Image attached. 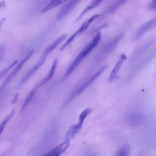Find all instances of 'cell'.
I'll use <instances>...</instances> for the list:
<instances>
[{"label":"cell","mask_w":156,"mask_h":156,"mask_svg":"<svg viewBox=\"0 0 156 156\" xmlns=\"http://www.w3.org/2000/svg\"><path fill=\"white\" fill-rule=\"evenodd\" d=\"M124 36L123 34H121L111 40L107 41L98 51L94 56L91 62V68H94L103 62L105 58L116 48L118 43L120 42Z\"/></svg>","instance_id":"1"},{"label":"cell","mask_w":156,"mask_h":156,"mask_svg":"<svg viewBox=\"0 0 156 156\" xmlns=\"http://www.w3.org/2000/svg\"><path fill=\"white\" fill-rule=\"evenodd\" d=\"M101 34L100 33V32H98L93 38L92 40L82 49V51L79 54V55L76 57L74 61L68 68L65 74V77L70 75L78 67V66L80 64L84 58L87 57L93 50V49L97 46L101 40Z\"/></svg>","instance_id":"2"},{"label":"cell","mask_w":156,"mask_h":156,"mask_svg":"<svg viewBox=\"0 0 156 156\" xmlns=\"http://www.w3.org/2000/svg\"><path fill=\"white\" fill-rule=\"evenodd\" d=\"M92 112H93V109L90 107H88L84 109L79 114L78 122L76 124L71 126L69 128L65 135V140H70L73 139L81 130L83 127V124L85 119Z\"/></svg>","instance_id":"3"},{"label":"cell","mask_w":156,"mask_h":156,"mask_svg":"<svg viewBox=\"0 0 156 156\" xmlns=\"http://www.w3.org/2000/svg\"><path fill=\"white\" fill-rule=\"evenodd\" d=\"M100 17V14H96L91 16L90 18H88L87 20H85L82 25L78 28V29L74 32L72 35L66 40V41L62 45L61 47L60 51H63L66 47H67L69 44H70L73 41H74L79 35H80L82 34H83L84 32L86 31V30L88 28V27L90 26V24L96 19H98Z\"/></svg>","instance_id":"4"},{"label":"cell","mask_w":156,"mask_h":156,"mask_svg":"<svg viewBox=\"0 0 156 156\" xmlns=\"http://www.w3.org/2000/svg\"><path fill=\"white\" fill-rule=\"evenodd\" d=\"M107 67V65H104L102 67H101L99 69H98L97 71L95 72V73H94L85 82H84L81 85H80L77 88V90L76 91H74L71 94V95H70V96L68 98L67 101L68 102H70L74 98H75L77 96L80 94L85 90H86L87 88V87L88 86H90L93 82H94L99 77V76H101L102 74V73L105 70Z\"/></svg>","instance_id":"5"},{"label":"cell","mask_w":156,"mask_h":156,"mask_svg":"<svg viewBox=\"0 0 156 156\" xmlns=\"http://www.w3.org/2000/svg\"><path fill=\"white\" fill-rule=\"evenodd\" d=\"M33 51L29 52L26 56L23 58L21 61L16 64V66L13 68V70L9 73V74L7 76V77L5 79V80L2 82V83L0 85V93L2 92V91L9 84V83L12 81L13 78L17 74V73L19 72V71L21 69V68L23 66V65L26 63V62L31 57L32 55Z\"/></svg>","instance_id":"6"},{"label":"cell","mask_w":156,"mask_h":156,"mask_svg":"<svg viewBox=\"0 0 156 156\" xmlns=\"http://www.w3.org/2000/svg\"><path fill=\"white\" fill-rule=\"evenodd\" d=\"M155 27H156V16L154 18L146 22L137 29L132 38L133 42L138 41L147 32L154 29Z\"/></svg>","instance_id":"7"},{"label":"cell","mask_w":156,"mask_h":156,"mask_svg":"<svg viewBox=\"0 0 156 156\" xmlns=\"http://www.w3.org/2000/svg\"><path fill=\"white\" fill-rule=\"evenodd\" d=\"M156 55V48L152 50V51L144 58L143 59V60H142L132 71L131 73L129 74V76H127L126 81V82H129L133 78V77H135V76L138 73L140 72L143 68H144L151 60L152 59L155 57V55Z\"/></svg>","instance_id":"8"},{"label":"cell","mask_w":156,"mask_h":156,"mask_svg":"<svg viewBox=\"0 0 156 156\" xmlns=\"http://www.w3.org/2000/svg\"><path fill=\"white\" fill-rule=\"evenodd\" d=\"M125 120L129 126L137 127L141 126L144 122V116L140 112H133L126 116Z\"/></svg>","instance_id":"9"},{"label":"cell","mask_w":156,"mask_h":156,"mask_svg":"<svg viewBox=\"0 0 156 156\" xmlns=\"http://www.w3.org/2000/svg\"><path fill=\"white\" fill-rule=\"evenodd\" d=\"M80 0H69L58 11L56 17L57 20H61L70 13L76 7Z\"/></svg>","instance_id":"10"},{"label":"cell","mask_w":156,"mask_h":156,"mask_svg":"<svg viewBox=\"0 0 156 156\" xmlns=\"http://www.w3.org/2000/svg\"><path fill=\"white\" fill-rule=\"evenodd\" d=\"M47 55L43 54L41 55V56L40 57V58L38 59V60L36 62V63L30 68V69L27 72V73L23 76V77L22 78V79L20 81V83H19L18 86H21L23 84H24L25 82H26L29 78L32 76V74L36 71H37L42 65L44 63L46 59Z\"/></svg>","instance_id":"11"},{"label":"cell","mask_w":156,"mask_h":156,"mask_svg":"<svg viewBox=\"0 0 156 156\" xmlns=\"http://www.w3.org/2000/svg\"><path fill=\"white\" fill-rule=\"evenodd\" d=\"M126 59H127L126 55L124 54H122L121 55V56L119 57V59L118 60V61L116 62V63H115V66H113V68L109 75L108 79V83L112 82L116 78L118 74L119 70L121 69V68L122 67L124 62L126 60Z\"/></svg>","instance_id":"12"},{"label":"cell","mask_w":156,"mask_h":156,"mask_svg":"<svg viewBox=\"0 0 156 156\" xmlns=\"http://www.w3.org/2000/svg\"><path fill=\"white\" fill-rule=\"evenodd\" d=\"M156 42V37L154 38L153 39L149 41H147L146 43L144 44V45L141 46L140 48H138L135 53H133L130 59V62L133 63L135 60H136L138 57H140L141 55H142L143 54H144Z\"/></svg>","instance_id":"13"},{"label":"cell","mask_w":156,"mask_h":156,"mask_svg":"<svg viewBox=\"0 0 156 156\" xmlns=\"http://www.w3.org/2000/svg\"><path fill=\"white\" fill-rule=\"evenodd\" d=\"M69 140H65L64 141H63L60 144L55 146L54 148L51 149L50 151H49L46 155L49 156H58L64 153L67 149L69 147Z\"/></svg>","instance_id":"14"},{"label":"cell","mask_w":156,"mask_h":156,"mask_svg":"<svg viewBox=\"0 0 156 156\" xmlns=\"http://www.w3.org/2000/svg\"><path fill=\"white\" fill-rule=\"evenodd\" d=\"M68 37V35L66 34H63L58 37H57L56 39H55L53 41H52L45 49L43 53L44 54L46 55L47 56L51 53L61 43H62Z\"/></svg>","instance_id":"15"},{"label":"cell","mask_w":156,"mask_h":156,"mask_svg":"<svg viewBox=\"0 0 156 156\" xmlns=\"http://www.w3.org/2000/svg\"><path fill=\"white\" fill-rule=\"evenodd\" d=\"M127 1L128 0H116L112 5L107 7L102 12V13L101 15H100V17L99 18L101 20V19L105 18V16H107V15L113 13L114 12H115L117 9H118L121 5H122Z\"/></svg>","instance_id":"16"},{"label":"cell","mask_w":156,"mask_h":156,"mask_svg":"<svg viewBox=\"0 0 156 156\" xmlns=\"http://www.w3.org/2000/svg\"><path fill=\"white\" fill-rule=\"evenodd\" d=\"M57 64H58V59H57V58H55L52 64V66H51L49 72L40 81L37 82L40 87L41 86H43L44 84H45L46 83H47L48 82H49L52 78V77L54 75V73L55 72V70L57 69Z\"/></svg>","instance_id":"17"},{"label":"cell","mask_w":156,"mask_h":156,"mask_svg":"<svg viewBox=\"0 0 156 156\" xmlns=\"http://www.w3.org/2000/svg\"><path fill=\"white\" fill-rule=\"evenodd\" d=\"M104 0H93L82 11V12L79 14V15L78 16L77 20H76V21L81 20L85 15V14H87L90 10L97 7L98 5H99Z\"/></svg>","instance_id":"18"},{"label":"cell","mask_w":156,"mask_h":156,"mask_svg":"<svg viewBox=\"0 0 156 156\" xmlns=\"http://www.w3.org/2000/svg\"><path fill=\"white\" fill-rule=\"evenodd\" d=\"M68 0H51L45 7H44L41 10V13L47 12L59 5L63 4L64 2L68 1Z\"/></svg>","instance_id":"19"},{"label":"cell","mask_w":156,"mask_h":156,"mask_svg":"<svg viewBox=\"0 0 156 156\" xmlns=\"http://www.w3.org/2000/svg\"><path fill=\"white\" fill-rule=\"evenodd\" d=\"M15 114V110H12L5 117V118L1 121V122L0 123V136L1 135V134L2 133L4 129L5 128L7 123L9 122V121L12 119V118L14 116V115Z\"/></svg>","instance_id":"20"},{"label":"cell","mask_w":156,"mask_h":156,"mask_svg":"<svg viewBox=\"0 0 156 156\" xmlns=\"http://www.w3.org/2000/svg\"><path fill=\"white\" fill-rule=\"evenodd\" d=\"M129 152H130V146L128 144H124L119 147V149L117 151V153L116 154V155L126 156L129 154Z\"/></svg>","instance_id":"21"},{"label":"cell","mask_w":156,"mask_h":156,"mask_svg":"<svg viewBox=\"0 0 156 156\" xmlns=\"http://www.w3.org/2000/svg\"><path fill=\"white\" fill-rule=\"evenodd\" d=\"M18 63V60H15L14 61H13L11 63H10V65H9L7 67L4 68L3 69H2L0 71V80L4 77L5 76V75L10 71V69L13 68V67L15 66V65H16Z\"/></svg>","instance_id":"22"},{"label":"cell","mask_w":156,"mask_h":156,"mask_svg":"<svg viewBox=\"0 0 156 156\" xmlns=\"http://www.w3.org/2000/svg\"><path fill=\"white\" fill-rule=\"evenodd\" d=\"M149 8L151 9H156V0H152L149 5Z\"/></svg>","instance_id":"23"},{"label":"cell","mask_w":156,"mask_h":156,"mask_svg":"<svg viewBox=\"0 0 156 156\" xmlns=\"http://www.w3.org/2000/svg\"><path fill=\"white\" fill-rule=\"evenodd\" d=\"M5 21V18H2V19L0 20V29L2 27V26L3 25V24L4 23Z\"/></svg>","instance_id":"24"},{"label":"cell","mask_w":156,"mask_h":156,"mask_svg":"<svg viewBox=\"0 0 156 156\" xmlns=\"http://www.w3.org/2000/svg\"><path fill=\"white\" fill-rule=\"evenodd\" d=\"M18 94H16V96L14 97V98H13V99H18ZM16 102V100H15V99H13V100L12 101V103H15Z\"/></svg>","instance_id":"25"}]
</instances>
